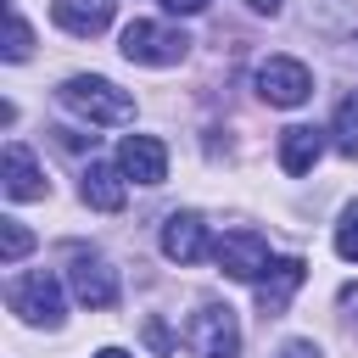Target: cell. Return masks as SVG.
<instances>
[{
    "instance_id": "1",
    "label": "cell",
    "mask_w": 358,
    "mask_h": 358,
    "mask_svg": "<svg viewBox=\"0 0 358 358\" xmlns=\"http://www.w3.org/2000/svg\"><path fill=\"white\" fill-rule=\"evenodd\" d=\"M62 106L67 112H78L84 123H134V95L129 90H117L112 78H101V73H78V78H67L62 90Z\"/></svg>"
},
{
    "instance_id": "2",
    "label": "cell",
    "mask_w": 358,
    "mask_h": 358,
    "mask_svg": "<svg viewBox=\"0 0 358 358\" xmlns=\"http://www.w3.org/2000/svg\"><path fill=\"white\" fill-rule=\"evenodd\" d=\"M123 56L140 62V67H173V62L190 56V34H185V28H168V22L134 17V22L123 28Z\"/></svg>"
},
{
    "instance_id": "3",
    "label": "cell",
    "mask_w": 358,
    "mask_h": 358,
    "mask_svg": "<svg viewBox=\"0 0 358 358\" xmlns=\"http://www.w3.org/2000/svg\"><path fill=\"white\" fill-rule=\"evenodd\" d=\"M11 313H17L22 324H45V330H56V324H62V280L45 274V268L22 274V280L11 285Z\"/></svg>"
},
{
    "instance_id": "4",
    "label": "cell",
    "mask_w": 358,
    "mask_h": 358,
    "mask_svg": "<svg viewBox=\"0 0 358 358\" xmlns=\"http://www.w3.org/2000/svg\"><path fill=\"white\" fill-rule=\"evenodd\" d=\"M185 336H190V347L201 358H235L241 352V324H235V308H224V302H201L190 313Z\"/></svg>"
},
{
    "instance_id": "5",
    "label": "cell",
    "mask_w": 358,
    "mask_h": 358,
    "mask_svg": "<svg viewBox=\"0 0 358 358\" xmlns=\"http://www.w3.org/2000/svg\"><path fill=\"white\" fill-rule=\"evenodd\" d=\"M257 95H263L268 106H302V101L313 95V73H308L296 56H268V62L257 67Z\"/></svg>"
},
{
    "instance_id": "6",
    "label": "cell",
    "mask_w": 358,
    "mask_h": 358,
    "mask_svg": "<svg viewBox=\"0 0 358 358\" xmlns=\"http://www.w3.org/2000/svg\"><path fill=\"white\" fill-rule=\"evenodd\" d=\"M213 257H218V268L229 274V280H263V268L274 263L268 257V241L257 235V229H229L224 241H213Z\"/></svg>"
},
{
    "instance_id": "7",
    "label": "cell",
    "mask_w": 358,
    "mask_h": 358,
    "mask_svg": "<svg viewBox=\"0 0 358 358\" xmlns=\"http://www.w3.org/2000/svg\"><path fill=\"white\" fill-rule=\"evenodd\" d=\"M67 285L84 308H112L117 302V274L95 257V252H73L67 257Z\"/></svg>"
},
{
    "instance_id": "8",
    "label": "cell",
    "mask_w": 358,
    "mask_h": 358,
    "mask_svg": "<svg viewBox=\"0 0 358 358\" xmlns=\"http://www.w3.org/2000/svg\"><path fill=\"white\" fill-rule=\"evenodd\" d=\"M117 168H123V179H134V185H162V179H168V151H162V140H151V134H129V140L117 145Z\"/></svg>"
},
{
    "instance_id": "9",
    "label": "cell",
    "mask_w": 358,
    "mask_h": 358,
    "mask_svg": "<svg viewBox=\"0 0 358 358\" xmlns=\"http://www.w3.org/2000/svg\"><path fill=\"white\" fill-rule=\"evenodd\" d=\"M0 179H6V196L11 201H39L45 190H50V179H45V168L34 162V151L28 145H6V157H0Z\"/></svg>"
},
{
    "instance_id": "10",
    "label": "cell",
    "mask_w": 358,
    "mask_h": 358,
    "mask_svg": "<svg viewBox=\"0 0 358 358\" xmlns=\"http://www.w3.org/2000/svg\"><path fill=\"white\" fill-rule=\"evenodd\" d=\"M302 257H280V263H268L263 268V280H257V308H263V319H280L285 308H291V296H296V285H302Z\"/></svg>"
},
{
    "instance_id": "11",
    "label": "cell",
    "mask_w": 358,
    "mask_h": 358,
    "mask_svg": "<svg viewBox=\"0 0 358 358\" xmlns=\"http://www.w3.org/2000/svg\"><path fill=\"white\" fill-rule=\"evenodd\" d=\"M50 17H56L62 34H73V39H95V34H106V22H112V0H56Z\"/></svg>"
},
{
    "instance_id": "12",
    "label": "cell",
    "mask_w": 358,
    "mask_h": 358,
    "mask_svg": "<svg viewBox=\"0 0 358 358\" xmlns=\"http://www.w3.org/2000/svg\"><path fill=\"white\" fill-rule=\"evenodd\" d=\"M162 252H168L173 263H196V257H207V224H201L196 213H173V218L162 224Z\"/></svg>"
},
{
    "instance_id": "13",
    "label": "cell",
    "mask_w": 358,
    "mask_h": 358,
    "mask_svg": "<svg viewBox=\"0 0 358 358\" xmlns=\"http://www.w3.org/2000/svg\"><path fill=\"white\" fill-rule=\"evenodd\" d=\"M78 196L95 207V213H117L123 207V168H112V162H90L84 168V179H78Z\"/></svg>"
},
{
    "instance_id": "14",
    "label": "cell",
    "mask_w": 358,
    "mask_h": 358,
    "mask_svg": "<svg viewBox=\"0 0 358 358\" xmlns=\"http://www.w3.org/2000/svg\"><path fill=\"white\" fill-rule=\"evenodd\" d=\"M319 157H324V134H319V129L296 123V129L280 134V168H285V173H308Z\"/></svg>"
},
{
    "instance_id": "15",
    "label": "cell",
    "mask_w": 358,
    "mask_h": 358,
    "mask_svg": "<svg viewBox=\"0 0 358 358\" xmlns=\"http://www.w3.org/2000/svg\"><path fill=\"white\" fill-rule=\"evenodd\" d=\"M330 134H336V151H341V157H358V90H352V95L336 106Z\"/></svg>"
},
{
    "instance_id": "16",
    "label": "cell",
    "mask_w": 358,
    "mask_h": 358,
    "mask_svg": "<svg viewBox=\"0 0 358 358\" xmlns=\"http://www.w3.org/2000/svg\"><path fill=\"white\" fill-rule=\"evenodd\" d=\"M34 252V235L22 229V218H0V263H22Z\"/></svg>"
},
{
    "instance_id": "17",
    "label": "cell",
    "mask_w": 358,
    "mask_h": 358,
    "mask_svg": "<svg viewBox=\"0 0 358 358\" xmlns=\"http://www.w3.org/2000/svg\"><path fill=\"white\" fill-rule=\"evenodd\" d=\"M28 50H34V34H28L22 11L6 6V62H28Z\"/></svg>"
},
{
    "instance_id": "18",
    "label": "cell",
    "mask_w": 358,
    "mask_h": 358,
    "mask_svg": "<svg viewBox=\"0 0 358 358\" xmlns=\"http://www.w3.org/2000/svg\"><path fill=\"white\" fill-rule=\"evenodd\" d=\"M336 252H341L347 263H358V207L341 213V224H336Z\"/></svg>"
},
{
    "instance_id": "19",
    "label": "cell",
    "mask_w": 358,
    "mask_h": 358,
    "mask_svg": "<svg viewBox=\"0 0 358 358\" xmlns=\"http://www.w3.org/2000/svg\"><path fill=\"white\" fill-rule=\"evenodd\" d=\"M162 11H173V17H196V11H207V0H162Z\"/></svg>"
},
{
    "instance_id": "20",
    "label": "cell",
    "mask_w": 358,
    "mask_h": 358,
    "mask_svg": "<svg viewBox=\"0 0 358 358\" xmlns=\"http://www.w3.org/2000/svg\"><path fill=\"white\" fill-rule=\"evenodd\" d=\"M280 358H319V347H313V341H285Z\"/></svg>"
},
{
    "instance_id": "21",
    "label": "cell",
    "mask_w": 358,
    "mask_h": 358,
    "mask_svg": "<svg viewBox=\"0 0 358 358\" xmlns=\"http://www.w3.org/2000/svg\"><path fill=\"white\" fill-rule=\"evenodd\" d=\"M246 6H252V11H268V17L280 11V0H246Z\"/></svg>"
},
{
    "instance_id": "22",
    "label": "cell",
    "mask_w": 358,
    "mask_h": 358,
    "mask_svg": "<svg viewBox=\"0 0 358 358\" xmlns=\"http://www.w3.org/2000/svg\"><path fill=\"white\" fill-rule=\"evenodd\" d=\"M95 358H134V352H123V347H101Z\"/></svg>"
}]
</instances>
